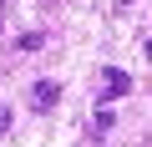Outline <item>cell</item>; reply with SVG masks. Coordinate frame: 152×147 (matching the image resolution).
Returning <instances> with one entry per match:
<instances>
[{"instance_id": "cell-1", "label": "cell", "mask_w": 152, "mask_h": 147, "mask_svg": "<svg viewBox=\"0 0 152 147\" xmlns=\"http://www.w3.org/2000/svg\"><path fill=\"white\" fill-rule=\"evenodd\" d=\"M127 91H132V76H127L122 66H107V71H102V102H117V97H127Z\"/></svg>"}, {"instance_id": "cell-2", "label": "cell", "mask_w": 152, "mask_h": 147, "mask_svg": "<svg viewBox=\"0 0 152 147\" xmlns=\"http://www.w3.org/2000/svg\"><path fill=\"white\" fill-rule=\"evenodd\" d=\"M56 102H61V86H56V81H36V86H31V107H36V112H51Z\"/></svg>"}, {"instance_id": "cell-3", "label": "cell", "mask_w": 152, "mask_h": 147, "mask_svg": "<svg viewBox=\"0 0 152 147\" xmlns=\"http://www.w3.org/2000/svg\"><path fill=\"white\" fill-rule=\"evenodd\" d=\"M41 46H46L41 31H26V36H20V51H41Z\"/></svg>"}, {"instance_id": "cell-4", "label": "cell", "mask_w": 152, "mask_h": 147, "mask_svg": "<svg viewBox=\"0 0 152 147\" xmlns=\"http://www.w3.org/2000/svg\"><path fill=\"white\" fill-rule=\"evenodd\" d=\"M96 132H112V107H107V102L96 107Z\"/></svg>"}, {"instance_id": "cell-5", "label": "cell", "mask_w": 152, "mask_h": 147, "mask_svg": "<svg viewBox=\"0 0 152 147\" xmlns=\"http://www.w3.org/2000/svg\"><path fill=\"white\" fill-rule=\"evenodd\" d=\"M5 132H10V107L0 102V137H5Z\"/></svg>"}, {"instance_id": "cell-6", "label": "cell", "mask_w": 152, "mask_h": 147, "mask_svg": "<svg viewBox=\"0 0 152 147\" xmlns=\"http://www.w3.org/2000/svg\"><path fill=\"white\" fill-rule=\"evenodd\" d=\"M0 31H5V0H0Z\"/></svg>"}]
</instances>
